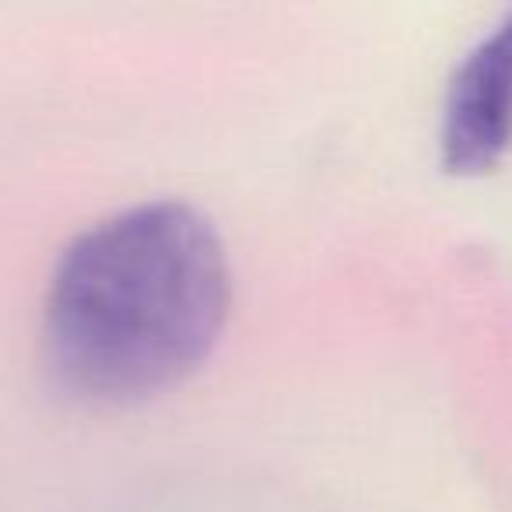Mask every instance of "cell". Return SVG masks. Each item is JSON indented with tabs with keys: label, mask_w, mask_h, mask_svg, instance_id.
Wrapping results in <instances>:
<instances>
[{
	"label": "cell",
	"mask_w": 512,
	"mask_h": 512,
	"mask_svg": "<svg viewBox=\"0 0 512 512\" xmlns=\"http://www.w3.org/2000/svg\"><path fill=\"white\" fill-rule=\"evenodd\" d=\"M232 306L225 242L204 211L148 200L81 232L46 295V362L88 404H137L183 383Z\"/></svg>",
	"instance_id": "1"
},
{
	"label": "cell",
	"mask_w": 512,
	"mask_h": 512,
	"mask_svg": "<svg viewBox=\"0 0 512 512\" xmlns=\"http://www.w3.org/2000/svg\"><path fill=\"white\" fill-rule=\"evenodd\" d=\"M512 148V11L463 57L442 109V165L491 172Z\"/></svg>",
	"instance_id": "2"
}]
</instances>
